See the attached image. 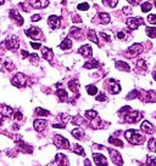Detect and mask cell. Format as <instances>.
Returning a JSON list of instances; mask_svg holds the SVG:
<instances>
[{"label":"cell","mask_w":156,"mask_h":166,"mask_svg":"<svg viewBox=\"0 0 156 166\" xmlns=\"http://www.w3.org/2000/svg\"><path fill=\"white\" fill-rule=\"evenodd\" d=\"M124 137L132 144H142L144 142V137L138 134L135 130H128L127 132H124Z\"/></svg>","instance_id":"obj_1"},{"label":"cell","mask_w":156,"mask_h":166,"mask_svg":"<svg viewBox=\"0 0 156 166\" xmlns=\"http://www.w3.org/2000/svg\"><path fill=\"white\" fill-rule=\"evenodd\" d=\"M4 46H5V49H8V50L16 51V50L18 49V46H20V40H18V38L15 37V35L9 37V38L4 41Z\"/></svg>","instance_id":"obj_2"},{"label":"cell","mask_w":156,"mask_h":166,"mask_svg":"<svg viewBox=\"0 0 156 166\" xmlns=\"http://www.w3.org/2000/svg\"><path fill=\"white\" fill-rule=\"evenodd\" d=\"M12 85H15L16 87H23L27 83V77L23 73H17L14 78H12Z\"/></svg>","instance_id":"obj_3"},{"label":"cell","mask_w":156,"mask_h":166,"mask_svg":"<svg viewBox=\"0 0 156 166\" xmlns=\"http://www.w3.org/2000/svg\"><path fill=\"white\" fill-rule=\"evenodd\" d=\"M54 143L57 148H62V149H68L70 148V142L65 137H62L60 135H56L54 137Z\"/></svg>","instance_id":"obj_4"},{"label":"cell","mask_w":156,"mask_h":166,"mask_svg":"<svg viewBox=\"0 0 156 166\" xmlns=\"http://www.w3.org/2000/svg\"><path fill=\"white\" fill-rule=\"evenodd\" d=\"M143 50H144V49H143V46H142L140 44H134V45H132L131 47H128L126 56L129 57V58H132V57H134V56H137V55H140V53L143 52Z\"/></svg>","instance_id":"obj_5"},{"label":"cell","mask_w":156,"mask_h":166,"mask_svg":"<svg viewBox=\"0 0 156 166\" xmlns=\"http://www.w3.org/2000/svg\"><path fill=\"white\" fill-rule=\"evenodd\" d=\"M142 116H143V115H142L140 112L134 110V112L127 113V115L124 116V120H126V122H128V124H134V122H137L138 120H140Z\"/></svg>","instance_id":"obj_6"},{"label":"cell","mask_w":156,"mask_h":166,"mask_svg":"<svg viewBox=\"0 0 156 166\" xmlns=\"http://www.w3.org/2000/svg\"><path fill=\"white\" fill-rule=\"evenodd\" d=\"M26 34L29 37V38H32L34 40H39L42 38V30L37 27H30L29 29L26 30Z\"/></svg>","instance_id":"obj_7"},{"label":"cell","mask_w":156,"mask_h":166,"mask_svg":"<svg viewBox=\"0 0 156 166\" xmlns=\"http://www.w3.org/2000/svg\"><path fill=\"white\" fill-rule=\"evenodd\" d=\"M140 24H143V20L142 18H135V17H131L127 20V27L131 29V30H134L137 29Z\"/></svg>","instance_id":"obj_8"},{"label":"cell","mask_w":156,"mask_h":166,"mask_svg":"<svg viewBox=\"0 0 156 166\" xmlns=\"http://www.w3.org/2000/svg\"><path fill=\"white\" fill-rule=\"evenodd\" d=\"M48 23H49V26H50L51 29H56V28L60 27L61 18H60L59 16H56V15H51V16H49V18H48Z\"/></svg>","instance_id":"obj_9"},{"label":"cell","mask_w":156,"mask_h":166,"mask_svg":"<svg viewBox=\"0 0 156 166\" xmlns=\"http://www.w3.org/2000/svg\"><path fill=\"white\" fill-rule=\"evenodd\" d=\"M107 90L111 92V93H118L119 91H121V86H119V84L116 81V80H113V79H110L109 80V84H107Z\"/></svg>","instance_id":"obj_10"},{"label":"cell","mask_w":156,"mask_h":166,"mask_svg":"<svg viewBox=\"0 0 156 166\" xmlns=\"http://www.w3.org/2000/svg\"><path fill=\"white\" fill-rule=\"evenodd\" d=\"M109 153H110V156H111V160L115 165H123V161H122V158L121 155L117 153V150L115 149H107Z\"/></svg>","instance_id":"obj_11"},{"label":"cell","mask_w":156,"mask_h":166,"mask_svg":"<svg viewBox=\"0 0 156 166\" xmlns=\"http://www.w3.org/2000/svg\"><path fill=\"white\" fill-rule=\"evenodd\" d=\"M78 53H81V55H82L83 57H85V58H89V57H91L93 51H91V47H90L89 45H83L82 47L78 49Z\"/></svg>","instance_id":"obj_12"},{"label":"cell","mask_w":156,"mask_h":166,"mask_svg":"<svg viewBox=\"0 0 156 166\" xmlns=\"http://www.w3.org/2000/svg\"><path fill=\"white\" fill-rule=\"evenodd\" d=\"M93 158H94L97 165H103V166H106L107 165V159L104 155L99 154V153H94V154H93Z\"/></svg>","instance_id":"obj_13"},{"label":"cell","mask_w":156,"mask_h":166,"mask_svg":"<svg viewBox=\"0 0 156 166\" xmlns=\"http://www.w3.org/2000/svg\"><path fill=\"white\" fill-rule=\"evenodd\" d=\"M33 126H34L36 131H38V132H42V131L45 128V126H46V121H45V120H43V119L34 120V124H33Z\"/></svg>","instance_id":"obj_14"},{"label":"cell","mask_w":156,"mask_h":166,"mask_svg":"<svg viewBox=\"0 0 156 166\" xmlns=\"http://www.w3.org/2000/svg\"><path fill=\"white\" fill-rule=\"evenodd\" d=\"M48 5H49L48 0H34L32 3V8H34V9H44Z\"/></svg>","instance_id":"obj_15"},{"label":"cell","mask_w":156,"mask_h":166,"mask_svg":"<svg viewBox=\"0 0 156 166\" xmlns=\"http://www.w3.org/2000/svg\"><path fill=\"white\" fill-rule=\"evenodd\" d=\"M140 128H142V131H144L145 134H148V135H150V134H152V132H154V126H152L151 122H149V121H144V122L142 124Z\"/></svg>","instance_id":"obj_16"},{"label":"cell","mask_w":156,"mask_h":166,"mask_svg":"<svg viewBox=\"0 0 156 166\" xmlns=\"http://www.w3.org/2000/svg\"><path fill=\"white\" fill-rule=\"evenodd\" d=\"M10 17L14 18V20H16L18 26H22V24H23V18H22V16H21L16 10H14V9L10 10Z\"/></svg>","instance_id":"obj_17"},{"label":"cell","mask_w":156,"mask_h":166,"mask_svg":"<svg viewBox=\"0 0 156 166\" xmlns=\"http://www.w3.org/2000/svg\"><path fill=\"white\" fill-rule=\"evenodd\" d=\"M116 68L121 72H129L131 71V67L126 63V62H122V61H118L116 62Z\"/></svg>","instance_id":"obj_18"},{"label":"cell","mask_w":156,"mask_h":166,"mask_svg":"<svg viewBox=\"0 0 156 166\" xmlns=\"http://www.w3.org/2000/svg\"><path fill=\"white\" fill-rule=\"evenodd\" d=\"M42 56L44 59L46 61H51L53 59V50L49 47H43L42 49Z\"/></svg>","instance_id":"obj_19"},{"label":"cell","mask_w":156,"mask_h":166,"mask_svg":"<svg viewBox=\"0 0 156 166\" xmlns=\"http://www.w3.org/2000/svg\"><path fill=\"white\" fill-rule=\"evenodd\" d=\"M71 134H72V136H73L75 138H77V140H82V138L84 137V131H83L82 128H79V127L73 128V130L71 131Z\"/></svg>","instance_id":"obj_20"},{"label":"cell","mask_w":156,"mask_h":166,"mask_svg":"<svg viewBox=\"0 0 156 166\" xmlns=\"http://www.w3.org/2000/svg\"><path fill=\"white\" fill-rule=\"evenodd\" d=\"M56 95H57V97H59V99H60L61 102H66L67 99H68V93L65 90H62V89L57 90L56 91Z\"/></svg>","instance_id":"obj_21"},{"label":"cell","mask_w":156,"mask_h":166,"mask_svg":"<svg viewBox=\"0 0 156 166\" xmlns=\"http://www.w3.org/2000/svg\"><path fill=\"white\" fill-rule=\"evenodd\" d=\"M70 35L76 38V39H82V30L78 29L77 27H72L70 30Z\"/></svg>","instance_id":"obj_22"},{"label":"cell","mask_w":156,"mask_h":166,"mask_svg":"<svg viewBox=\"0 0 156 166\" xmlns=\"http://www.w3.org/2000/svg\"><path fill=\"white\" fill-rule=\"evenodd\" d=\"M0 108H2V110H0V113H2L4 116H6V118H10V116L14 114V110H12V108H10V107H8V106H2Z\"/></svg>","instance_id":"obj_23"},{"label":"cell","mask_w":156,"mask_h":166,"mask_svg":"<svg viewBox=\"0 0 156 166\" xmlns=\"http://www.w3.org/2000/svg\"><path fill=\"white\" fill-rule=\"evenodd\" d=\"M71 47H72V40H71L70 38H66L64 41L60 44V49H61V50H68V49H71Z\"/></svg>","instance_id":"obj_24"},{"label":"cell","mask_w":156,"mask_h":166,"mask_svg":"<svg viewBox=\"0 0 156 166\" xmlns=\"http://www.w3.org/2000/svg\"><path fill=\"white\" fill-rule=\"evenodd\" d=\"M56 160H57L56 164H59V165H68V159L64 154H57Z\"/></svg>","instance_id":"obj_25"},{"label":"cell","mask_w":156,"mask_h":166,"mask_svg":"<svg viewBox=\"0 0 156 166\" xmlns=\"http://www.w3.org/2000/svg\"><path fill=\"white\" fill-rule=\"evenodd\" d=\"M88 39L89 40H91L94 44H99V40H98V37H97V33L93 30V29H90V30H88Z\"/></svg>","instance_id":"obj_26"},{"label":"cell","mask_w":156,"mask_h":166,"mask_svg":"<svg viewBox=\"0 0 156 166\" xmlns=\"http://www.w3.org/2000/svg\"><path fill=\"white\" fill-rule=\"evenodd\" d=\"M67 85H68V89H70L72 92H78V89H79V84H78V81H76V80H71V81L67 83Z\"/></svg>","instance_id":"obj_27"},{"label":"cell","mask_w":156,"mask_h":166,"mask_svg":"<svg viewBox=\"0 0 156 166\" xmlns=\"http://www.w3.org/2000/svg\"><path fill=\"white\" fill-rule=\"evenodd\" d=\"M98 65H99L98 61H97V59H93V61H90V62H87V63L84 64V68H85V69H91V68H98Z\"/></svg>","instance_id":"obj_28"},{"label":"cell","mask_w":156,"mask_h":166,"mask_svg":"<svg viewBox=\"0 0 156 166\" xmlns=\"http://www.w3.org/2000/svg\"><path fill=\"white\" fill-rule=\"evenodd\" d=\"M99 20H100V22L103 24H107L110 22V16H109V14L101 12V14H99Z\"/></svg>","instance_id":"obj_29"},{"label":"cell","mask_w":156,"mask_h":166,"mask_svg":"<svg viewBox=\"0 0 156 166\" xmlns=\"http://www.w3.org/2000/svg\"><path fill=\"white\" fill-rule=\"evenodd\" d=\"M148 37L150 38H156V28H152V27H146L145 29Z\"/></svg>","instance_id":"obj_30"},{"label":"cell","mask_w":156,"mask_h":166,"mask_svg":"<svg viewBox=\"0 0 156 166\" xmlns=\"http://www.w3.org/2000/svg\"><path fill=\"white\" fill-rule=\"evenodd\" d=\"M98 116V113L95 110H87L85 112V118L89 119V120H93V119H95Z\"/></svg>","instance_id":"obj_31"},{"label":"cell","mask_w":156,"mask_h":166,"mask_svg":"<svg viewBox=\"0 0 156 166\" xmlns=\"http://www.w3.org/2000/svg\"><path fill=\"white\" fill-rule=\"evenodd\" d=\"M87 91H88V93L89 95H97L98 93V87L97 86H94V85H88L87 86Z\"/></svg>","instance_id":"obj_32"},{"label":"cell","mask_w":156,"mask_h":166,"mask_svg":"<svg viewBox=\"0 0 156 166\" xmlns=\"http://www.w3.org/2000/svg\"><path fill=\"white\" fill-rule=\"evenodd\" d=\"M109 142H110L111 144H113V146H117V147H123V143H122L118 138H115V137H112V136L109 138Z\"/></svg>","instance_id":"obj_33"},{"label":"cell","mask_w":156,"mask_h":166,"mask_svg":"<svg viewBox=\"0 0 156 166\" xmlns=\"http://www.w3.org/2000/svg\"><path fill=\"white\" fill-rule=\"evenodd\" d=\"M148 148H149V150H151V152H156V140H155V138H151V140L149 141Z\"/></svg>","instance_id":"obj_34"},{"label":"cell","mask_w":156,"mask_h":166,"mask_svg":"<svg viewBox=\"0 0 156 166\" xmlns=\"http://www.w3.org/2000/svg\"><path fill=\"white\" fill-rule=\"evenodd\" d=\"M103 3H104V5H109L110 8H115L117 4H118V0H103Z\"/></svg>","instance_id":"obj_35"},{"label":"cell","mask_w":156,"mask_h":166,"mask_svg":"<svg viewBox=\"0 0 156 166\" xmlns=\"http://www.w3.org/2000/svg\"><path fill=\"white\" fill-rule=\"evenodd\" d=\"M36 114H37V115H40V116H48L50 113H49L48 110L43 109V108H37V109H36Z\"/></svg>","instance_id":"obj_36"},{"label":"cell","mask_w":156,"mask_h":166,"mask_svg":"<svg viewBox=\"0 0 156 166\" xmlns=\"http://www.w3.org/2000/svg\"><path fill=\"white\" fill-rule=\"evenodd\" d=\"M73 149H75L73 152H75L76 154H79V155H82V156H84V155H85V152L83 150V148H82L81 146H78V144H75V148H73Z\"/></svg>","instance_id":"obj_37"},{"label":"cell","mask_w":156,"mask_h":166,"mask_svg":"<svg viewBox=\"0 0 156 166\" xmlns=\"http://www.w3.org/2000/svg\"><path fill=\"white\" fill-rule=\"evenodd\" d=\"M97 101L98 102H105V101H107V96L104 92H99L97 96Z\"/></svg>","instance_id":"obj_38"},{"label":"cell","mask_w":156,"mask_h":166,"mask_svg":"<svg viewBox=\"0 0 156 166\" xmlns=\"http://www.w3.org/2000/svg\"><path fill=\"white\" fill-rule=\"evenodd\" d=\"M152 9V5L150 4V3H143V5H142V11L143 12H148V11H150Z\"/></svg>","instance_id":"obj_39"},{"label":"cell","mask_w":156,"mask_h":166,"mask_svg":"<svg viewBox=\"0 0 156 166\" xmlns=\"http://www.w3.org/2000/svg\"><path fill=\"white\" fill-rule=\"evenodd\" d=\"M29 61H30V63H33V64H37L38 62H39V57H38V55H36V53H32V55H29Z\"/></svg>","instance_id":"obj_40"},{"label":"cell","mask_w":156,"mask_h":166,"mask_svg":"<svg viewBox=\"0 0 156 166\" xmlns=\"http://www.w3.org/2000/svg\"><path fill=\"white\" fill-rule=\"evenodd\" d=\"M71 120H72V124H75V125H82L83 124V119L79 115H77L75 118H71Z\"/></svg>","instance_id":"obj_41"},{"label":"cell","mask_w":156,"mask_h":166,"mask_svg":"<svg viewBox=\"0 0 156 166\" xmlns=\"http://www.w3.org/2000/svg\"><path fill=\"white\" fill-rule=\"evenodd\" d=\"M77 9L81 10V11H85V10L89 9V5H88V3H82V4H78L77 5Z\"/></svg>","instance_id":"obj_42"},{"label":"cell","mask_w":156,"mask_h":166,"mask_svg":"<svg viewBox=\"0 0 156 166\" xmlns=\"http://www.w3.org/2000/svg\"><path fill=\"white\" fill-rule=\"evenodd\" d=\"M137 67H138V68H143V69H146V68H148V65H146L145 61L140 59V61H138V62H137Z\"/></svg>","instance_id":"obj_43"},{"label":"cell","mask_w":156,"mask_h":166,"mask_svg":"<svg viewBox=\"0 0 156 166\" xmlns=\"http://www.w3.org/2000/svg\"><path fill=\"white\" fill-rule=\"evenodd\" d=\"M14 119H15V121H21V120L23 119L22 113H21V112H15V114H14Z\"/></svg>","instance_id":"obj_44"},{"label":"cell","mask_w":156,"mask_h":166,"mask_svg":"<svg viewBox=\"0 0 156 166\" xmlns=\"http://www.w3.org/2000/svg\"><path fill=\"white\" fill-rule=\"evenodd\" d=\"M146 165H156V158L154 156H146Z\"/></svg>","instance_id":"obj_45"},{"label":"cell","mask_w":156,"mask_h":166,"mask_svg":"<svg viewBox=\"0 0 156 166\" xmlns=\"http://www.w3.org/2000/svg\"><path fill=\"white\" fill-rule=\"evenodd\" d=\"M148 22L150 23V24H156V15H149L148 16Z\"/></svg>","instance_id":"obj_46"},{"label":"cell","mask_w":156,"mask_h":166,"mask_svg":"<svg viewBox=\"0 0 156 166\" xmlns=\"http://www.w3.org/2000/svg\"><path fill=\"white\" fill-rule=\"evenodd\" d=\"M134 97H140V95H139V92H138V91H132V92L127 96V98H128V99H132V98H134Z\"/></svg>","instance_id":"obj_47"},{"label":"cell","mask_w":156,"mask_h":166,"mask_svg":"<svg viewBox=\"0 0 156 166\" xmlns=\"http://www.w3.org/2000/svg\"><path fill=\"white\" fill-rule=\"evenodd\" d=\"M100 37H101V38H103L105 41H109V43L111 41V39H110V35H109V34H106V33H104V32H101V33H100Z\"/></svg>","instance_id":"obj_48"},{"label":"cell","mask_w":156,"mask_h":166,"mask_svg":"<svg viewBox=\"0 0 156 166\" xmlns=\"http://www.w3.org/2000/svg\"><path fill=\"white\" fill-rule=\"evenodd\" d=\"M116 38H117V39H121V40H123V39H126V34H124L123 32H118L117 34H116Z\"/></svg>","instance_id":"obj_49"},{"label":"cell","mask_w":156,"mask_h":166,"mask_svg":"<svg viewBox=\"0 0 156 166\" xmlns=\"http://www.w3.org/2000/svg\"><path fill=\"white\" fill-rule=\"evenodd\" d=\"M30 46H32L34 50H38V49L42 47V44H39V43H30Z\"/></svg>","instance_id":"obj_50"},{"label":"cell","mask_w":156,"mask_h":166,"mask_svg":"<svg viewBox=\"0 0 156 166\" xmlns=\"http://www.w3.org/2000/svg\"><path fill=\"white\" fill-rule=\"evenodd\" d=\"M20 6H21V9L24 10L26 12H28V11L30 10V6H27V4H23V3H22V4H20Z\"/></svg>","instance_id":"obj_51"},{"label":"cell","mask_w":156,"mask_h":166,"mask_svg":"<svg viewBox=\"0 0 156 166\" xmlns=\"http://www.w3.org/2000/svg\"><path fill=\"white\" fill-rule=\"evenodd\" d=\"M53 127H55V128H65L66 125L65 124H53Z\"/></svg>","instance_id":"obj_52"},{"label":"cell","mask_w":156,"mask_h":166,"mask_svg":"<svg viewBox=\"0 0 156 166\" xmlns=\"http://www.w3.org/2000/svg\"><path fill=\"white\" fill-rule=\"evenodd\" d=\"M40 18H42V17H40L39 15H33L32 17H30V20H32L33 22H37V21H40Z\"/></svg>","instance_id":"obj_53"},{"label":"cell","mask_w":156,"mask_h":166,"mask_svg":"<svg viewBox=\"0 0 156 166\" xmlns=\"http://www.w3.org/2000/svg\"><path fill=\"white\" fill-rule=\"evenodd\" d=\"M21 55H22V57H24V58L29 57V53H28L26 50H22V51H21Z\"/></svg>","instance_id":"obj_54"},{"label":"cell","mask_w":156,"mask_h":166,"mask_svg":"<svg viewBox=\"0 0 156 166\" xmlns=\"http://www.w3.org/2000/svg\"><path fill=\"white\" fill-rule=\"evenodd\" d=\"M128 2H129L132 5H137L138 3H140V0H128Z\"/></svg>","instance_id":"obj_55"},{"label":"cell","mask_w":156,"mask_h":166,"mask_svg":"<svg viewBox=\"0 0 156 166\" xmlns=\"http://www.w3.org/2000/svg\"><path fill=\"white\" fill-rule=\"evenodd\" d=\"M123 12L124 14H129L131 12V9L129 8H123Z\"/></svg>","instance_id":"obj_56"},{"label":"cell","mask_w":156,"mask_h":166,"mask_svg":"<svg viewBox=\"0 0 156 166\" xmlns=\"http://www.w3.org/2000/svg\"><path fill=\"white\" fill-rule=\"evenodd\" d=\"M73 22H76V23H77V22H81V18L77 17V16H73Z\"/></svg>","instance_id":"obj_57"},{"label":"cell","mask_w":156,"mask_h":166,"mask_svg":"<svg viewBox=\"0 0 156 166\" xmlns=\"http://www.w3.org/2000/svg\"><path fill=\"white\" fill-rule=\"evenodd\" d=\"M3 120H4V115H3L2 113H0V126L3 125Z\"/></svg>","instance_id":"obj_58"},{"label":"cell","mask_w":156,"mask_h":166,"mask_svg":"<svg viewBox=\"0 0 156 166\" xmlns=\"http://www.w3.org/2000/svg\"><path fill=\"white\" fill-rule=\"evenodd\" d=\"M152 77H154V79H156V71L152 73Z\"/></svg>","instance_id":"obj_59"},{"label":"cell","mask_w":156,"mask_h":166,"mask_svg":"<svg viewBox=\"0 0 156 166\" xmlns=\"http://www.w3.org/2000/svg\"><path fill=\"white\" fill-rule=\"evenodd\" d=\"M3 3H4V0H0V5H2Z\"/></svg>","instance_id":"obj_60"},{"label":"cell","mask_w":156,"mask_h":166,"mask_svg":"<svg viewBox=\"0 0 156 166\" xmlns=\"http://www.w3.org/2000/svg\"><path fill=\"white\" fill-rule=\"evenodd\" d=\"M152 2H154V4H155V6H156V0H152Z\"/></svg>","instance_id":"obj_61"}]
</instances>
